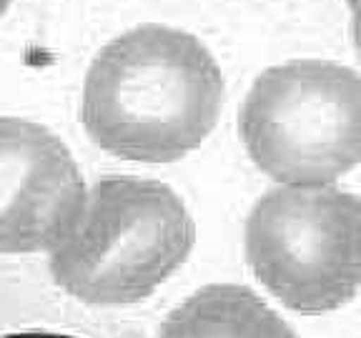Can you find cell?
Here are the masks:
<instances>
[{
    "instance_id": "6da1fadb",
    "label": "cell",
    "mask_w": 361,
    "mask_h": 338,
    "mask_svg": "<svg viewBox=\"0 0 361 338\" xmlns=\"http://www.w3.org/2000/svg\"><path fill=\"white\" fill-rule=\"evenodd\" d=\"M226 85L219 63L191 33L141 25L93 58L80 118L113 156L171 163L216 128Z\"/></svg>"
},
{
    "instance_id": "7a4b0ae2",
    "label": "cell",
    "mask_w": 361,
    "mask_h": 338,
    "mask_svg": "<svg viewBox=\"0 0 361 338\" xmlns=\"http://www.w3.org/2000/svg\"><path fill=\"white\" fill-rule=\"evenodd\" d=\"M196 223L161 180L103 178L85 193L73 228L51 251V276L93 306L148 299L186 263Z\"/></svg>"
},
{
    "instance_id": "3957f363",
    "label": "cell",
    "mask_w": 361,
    "mask_h": 338,
    "mask_svg": "<svg viewBox=\"0 0 361 338\" xmlns=\"http://www.w3.org/2000/svg\"><path fill=\"white\" fill-rule=\"evenodd\" d=\"M243 146L283 186H331L361 156L356 70L329 61H291L259 75L238 115Z\"/></svg>"
},
{
    "instance_id": "277c9868",
    "label": "cell",
    "mask_w": 361,
    "mask_h": 338,
    "mask_svg": "<svg viewBox=\"0 0 361 338\" xmlns=\"http://www.w3.org/2000/svg\"><path fill=\"white\" fill-rule=\"evenodd\" d=\"M359 225L354 193L281 186L248 213V265L291 311L316 315L341 308L359 288Z\"/></svg>"
},
{
    "instance_id": "5b68a950",
    "label": "cell",
    "mask_w": 361,
    "mask_h": 338,
    "mask_svg": "<svg viewBox=\"0 0 361 338\" xmlns=\"http://www.w3.org/2000/svg\"><path fill=\"white\" fill-rule=\"evenodd\" d=\"M85 203L66 143L25 118L0 115V254L53 251Z\"/></svg>"
},
{
    "instance_id": "8992f818",
    "label": "cell",
    "mask_w": 361,
    "mask_h": 338,
    "mask_svg": "<svg viewBox=\"0 0 361 338\" xmlns=\"http://www.w3.org/2000/svg\"><path fill=\"white\" fill-rule=\"evenodd\" d=\"M158 338H296V333L251 288L211 283L166 315Z\"/></svg>"
},
{
    "instance_id": "52a82bcc",
    "label": "cell",
    "mask_w": 361,
    "mask_h": 338,
    "mask_svg": "<svg viewBox=\"0 0 361 338\" xmlns=\"http://www.w3.org/2000/svg\"><path fill=\"white\" fill-rule=\"evenodd\" d=\"M3 338H73L66 333H48V331H20V333H8Z\"/></svg>"
},
{
    "instance_id": "ba28073f",
    "label": "cell",
    "mask_w": 361,
    "mask_h": 338,
    "mask_svg": "<svg viewBox=\"0 0 361 338\" xmlns=\"http://www.w3.org/2000/svg\"><path fill=\"white\" fill-rule=\"evenodd\" d=\"M13 0H0V18L6 15V11H8V6H11Z\"/></svg>"
}]
</instances>
